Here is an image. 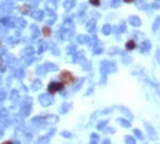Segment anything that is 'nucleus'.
<instances>
[{
  "mask_svg": "<svg viewBox=\"0 0 160 144\" xmlns=\"http://www.w3.org/2000/svg\"><path fill=\"white\" fill-rule=\"evenodd\" d=\"M126 48H127V50H134V48H135V41H134V40H128L127 44H126Z\"/></svg>",
  "mask_w": 160,
  "mask_h": 144,
  "instance_id": "obj_8",
  "label": "nucleus"
},
{
  "mask_svg": "<svg viewBox=\"0 0 160 144\" xmlns=\"http://www.w3.org/2000/svg\"><path fill=\"white\" fill-rule=\"evenodd\" d=\"M62 88H64L62 82H50L47 91H48V93H57L59 91H62Z\"/></svg>",
  "mask_w": 160,
  "mask_h": 144,
  "instance_id": "obj_2",
  "label": "nucleus"
},
{
  "mask_svg": "<svg viewBox=\"0 0 160 144\" xmlns=\"http://www.w3.org/2000/svg\"><path fill=\"white\" fill-rule=\"evenodd\" d=\"M43 34H44L46 37L50 36V34H51V30H50V28H44V29H43Z\"/></svg>",
  "mask_w": 160,
  "mask_h": 144,
  "instance_id": "obj_9",
  "label": "nucleus"
},
{
  "mask_svg": "<svg viewBox=\"0 0 160 144\" xmlns=\"http://www.w3.org/2000/svg\"><path fill=\"white\" fill-rule=\"evenodd\" d=\"M105 125H106V121H104V122H99V123H98V128L102 129L104 126H105Z\"/></svg>",
  "mask_w": 160,
  "mask_h": 144,
  "instance_id": "obj_12",
  "label": "nucleus"
},
{
  "mask_svg": "<svg viewBox=\"0 0 160 144\" xmlns=\"http://www.w3.org/2000/svg\"><path fill=\"white\" fill-rule=\"evenodd\" d=\"M104 144H111V143H109V140L106 139V140H105V141H104Z\"/></svg>",
  "mask_w": 160,
  "mask_h": 144,
  "instance_id": "obj_16",
  "label": "nucleus"
},
{
  "mask_svg": "<svg viewBox=\"0 0 160 144\" xmlns=\"http://www.w3.org/2000/svg\"><path fill=\"white\" fill-rule=\"evenodd\" d=\"M126 3H133V1H135V0H124Z\"/></svg>",
  "mask_w": 160,
  "mask_h": 144,
  "instance_id": "obj_15",
  "label": "nucleus"
},
{
  "mask_svg": "<svg viewBox=\"0 0 160 144\" xmlns=\"http://www.w3.org/2000/svg\"><path fill=\"white\" fill-rule=\"evenodd\" d=\"M145 126H146V130H148V137L152 139V140L157 139V134H156V130L153 129V126H152L150 123H148V122H145Z\"/></svg>",
  "mask_w": 160,
  "mask_h": 144,
  "instance_id": "obj_3",
  "label": "nucleus"
},
{
  "mask_svg": "<svg viewBox=\"0 0 160 144\" xmlns=\"http://www.w3.org/2000/svg\"><path fill=\"white\" fill-rule=\"evenodd\" d=\"M130 22H131L133 25H135V26L139 25V19H138V18H131V19H130Z\"/></svg>",
  "mask_w": 160,
  "mask_h": 144,
  "instance_id": "obj_10",
  "label": "nucleus"
},
{
  "mask_svg": "<svg viewBox=\"0 0 160 144\" xmlns=\"http://www.w3.org/2000/svg\"><path fill=\"white\" fill-rule=\"evenodd\" d=\"M59 80H61V82L62 84H66V85H70V84H73L75 82V77H73V74L70 72H62L61 74H59Z\"/></svg>",
  "mask_w": 160,
  "mask_h": 144,
  "instance_id": "obj_1",
  "label": "nucleus"
},
{
  "mask_svg": "<svg viewBox=\"0 0 160 144\" xmlns=\"http://www.w3.org/2000/svg\"><path fill=\"white\" fill-rule=\"evenodd\" d=\"M118 122L122 125V126H124V128H130L131 126V123H130V121H127V119H123V118H119Z\"/></svg>",
  "mask_w": 160,
  "mask_h": 144,
  "instance_id": "obj_5",
  "label": "nucleus"
},
{
  "mask_svg": "<svg viewBox=\"0 0 160 144\" xmlns=\"http://www.w3.org/2000/svg\"><path fill=\"white\" fill-rule=\"evenodd\" d=\"M157 58H159V59H160V52H157ZM160 62V61H159Z\"/></svg>",
  "mask_w": 160,
  "mask_h": 144,
  "instance_id": "obj_17",
  "label": "nucleus"
},
{
  "mask_svg": "<svg viewBox=\"0 0 160 144\" xmlns=\"http://www.w3.org/2000/svg\"><path fill=\"white\" fill-rule=\"evenodd\" d=\"M22 11H24V12H28V11H29V8H28V7H24V8H21Z\"/></svg>",
  "mask_w": 160,
  "mask_h": 144,
  "instance_id": "obj_13",
  "label": "nucleus"
},
{
  "mask_svg": "<svg viewBox=\"0 0 160 144\" xmlns=\"http://www.w3.org/2000/svg\"><path fill=\"white\" fill-rule=\"evenodd\" d=\"M1 144H13V141H10V140H8V141H4V143H1Z\"/></svg>",
  "mask_w": 160,
  "mask_h": 144,
  "instance_id": "obj_14",
  "label": "nucleus"
},
{
  "mask_svg": "<svg viewBox=\"0 0 160 144\" xmlns=\"http://www.w3.org/2000/svg\"><path fill=\"white\" fill-rule=\"evenodd\" d=\"M124 141H126V144H135L137 143L135 137H133V136H126V137H124Z\"/></svg>",
  "mask_w": 160,
  "mask_h": 144,
  "instance_id": "obj_6",
  "label": "nucleus"
},
{
  "mask_svg": "<svg viewBox=\"0 0 160 144\" xmlns=\"http://www.w3.org/2000/svg\"><path fill=\"white\" fill-rule=\"evenodd\" d=\"M90 3L93 6H99L101 4V0H90Z\"/></svg>",
  "mask_w": 160,
  "mask_h": 144,
  "instance_id": "obj_11",
  "label": "nucleus"
},
{
  "mask_svg": "<svg viewBox=\"0 0 160 144\" xmlns=\"http://www.w3.org/2000/svg\"><path fill=\"white\" fill-rule=\"evenodd\" d=\"M120 110H122L123 113L126 114V117H127L128 119H133V114H131V111H130V110H128V108H126V107H123V106H120Z\"/></svg>",
  "mask_w": 160,
  "mask_h": 144,
  "instance_id": "obj_4",
  "label": "nucleus"
},
{
  "mask_svg": "<svg viewBox=\"0 0 160 144\" xmlns=\"http://www.w3.org/2000/svg\"><path fill=\"white\" fill-rule=\"evenodd\" d=\"M134 136H135L137 139H139V140H144L145 139L144 134H142V132H141L139 129H134Z\"/></svg>",
  "mask_w": 160,
  "mask_h": 144,
  "instance_id": "obj_7",
  "label": "nucleus"
}]
</instances>
